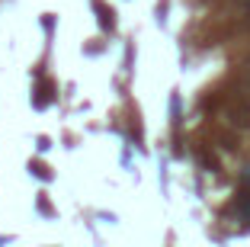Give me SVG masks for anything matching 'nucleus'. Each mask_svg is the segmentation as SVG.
I'll list each match as a JSON object with an SVG mask.
<instances>
[{"label":"nucleus","mask_w":250,"mask_h":247,"mask_svg":"<svg viewBox=\"0 0 250 247\" xmlns=\"http://www.w3.org/2000/svg\"><path fill=\"white\" fill-rule=\"evenodd\" d=\"M96 10H100V26H103V29H112V10L100 7V3H96Z\"/></svg>","instance_id":"1"},{"label":"nucleus","mask_w":250,"mask_h":247,"mask_svg":"<svg viewBox=\"0 0 250 247\" xmlns=\"http://www.w3.org/2000/svg\"><path fill=\"white\" fill-rule=\"evenodd\" d=\"M29 170H32V174H36V177H42V180H48V177H52V174H48V170L42 167V164H32Z\"/></svg>","instance_id":"2"}]
</instances>
